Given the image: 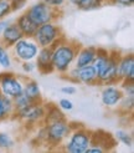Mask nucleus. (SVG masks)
Wrapping results in <instances>:
<instances>
[{"instance_id":"obj_20","label":"nucleus","mask_w":134,"mask_h":153,"mask_svg":"<svg viewBox=\"0 0 134 153\" xmlns=\"http://www.w3.org/2000/svg\"><path fill=\"white\" fill-rule=\"evenodd\" d=\"M13 62L14 59L10 49H7L3 44H0V67L3 70H10L13 67Z\"/></svg>"},{"instance_id":"obj_23","label":"nucleus","mask_w":134,"mask_h":153,"mask_svg":"<svg viewBox=\"0 0 134 153\" xmlns=\"http://www.w3.org/2000/svg\"><path fill=\"white\" fill-rule=\"evenodd\" d=\"M14 137L7 132H0V151H10L15 147Z\"/></svg>"},{"instance_id":"obj_14","label":"nucleus","mask_w":134,"mask_h":153,"mask_svg":"<svg viewBox=\"0 0 134 153\" xmlns=\"http://www.w3.org/2000/svg\"><path fill=\"white\" fill-rule=\"evenodd\" d=\"M22 36L24 35L21 34L19 26L16 25V22L10 21L9 25H6V27L4 29L1 36H0V44H3L7 49H11L13 45L16 41H19Z\"/></svg>"},{"instance_id":"obj_36","label":"nucleus","mask_w":134,"mask_h":153,"mask_svg":"<svg viewBox=\"0 0 134 153\" xmlns=\"http://www.w3.org/2000/svg\"><path fill=\"white\" fill-rule=\"evenodd\" d=\"M9 22H10V20L7 19V18L0 20V36H1V34H3V31H4V29L6 27V25H9Z\"/></svg>"},{"instance_id":"obj_1","label":"nucleus","mask_w":134,"mask_h":153,"mask_svg":"<svg viewBox=\"0 0 134 153\" xmlns=\"http://www.w3.org/2000/svg\"><path fill=\"white\" fill-rule=\"evenodd\" d=\"M119 56H121V52L117 50L109 51L103 48H97V55L92 66L97 74V80L99 85L119 83L117 71Z\"/></svg>"},{"instance_id":"obj_10","label":"nucleus","mask_w":134,"mask_h":153,"mask_svg":"<svg viewBox=\"0 0 134 153\" xmlns=\"http://www.w3.org/2000/svg\"><path fill=\"white\" fill-rule=\"evenodd\" d=\"M65 76L67 80L73 83H80V85H86V86L99 85L98 80H97V74L92 65L82 66V67L72 66Z\"/></svg>"},{"instance_id":"obj_28","label":"nucleus","mask_w":134,"mask_h":153,"mask_svg":"<svg viewBox=\"0 0 134 153\" xmlns=\"http://www.w3.org/2000/svg\"><path fill=\"white\" fill-rule=\"evenodd\" d=\"M35 140L37 141L39 144H45V141H46V128H45L43 123H41L39 127L36 128Z\"/></svg>"},{"instance_id":"obj_16","label":"nucleus","mask_w":134,"mask_h":153,"mask_svg":"<svg viewBox=\"0 0 134 153\" xmlns=\"http://www.w3.org/2000/svg\"><path fill=\"white\" fill-rule=\"evenodd\" d=\"M22 92L30 98V101L32 103L43 101L40 85H39V82L34 79L24 77V88H22Z\"/></svg>"},{"instance_id":"obj_12","label":"nucleus","mask_w":134,"mask_h":153,"mask_svg":"<svg viewBox=\"0 0 134 153\" xmlns=\"http://www.w3.org/2000/svg\"><path fill=\"white\" fill-rule=\"evenodd\" d=\"M118 79L121 81H134V56L133 53H124L119 56L118 65Z\"/></svg>"},{"instance_id":"obj_21","label":"nucleus","mask_w":134,"mask_h":153,"mask_svg":"<svg viewBox=\"0 0 134 153\" xmlns=\"http://www.w3.org/2000/svg\"><path fill=\"white\" fill-rule=\"evenodd\" d=\"M103 4V0H78L76 7L82 11H93L102 7Z\"/></svg>"},{"instance_id":"obj_38","label":"nucleus","mask_w":134,"mask_h":153,"mask_svg":"<svg viewBox=\"0 0 134 153\" xmlns=\"http://www.w3.org/2000/svg\"><path fill=\"white\" fill-rule=\"evenodd\" d=\"M104 3H109V4H112V0H103Z\"/></svg>"},{"instance_id":"obj_25","label":"nucleus","mask_w":134,"mask_h":153,"mask_svg":"<svg viewBox=\"0 0 134 153\" xmlns=\"http://www.w3.org/2000/svg\"><path fill=\"white\" fill-rule=\"evenodd\" d=\"M31 103L32 102L30 101V98L24 92L13 98V105H14V110L15 111H20V110L25 108V107H27L29 105H31Z\"/></svg>"},{"instance_id":"obj_6","label":"nucleus","mask_w":134,"mask_h":153,"mask_svg":"<svg viewBox=\"0 0 134 153\" xmlns=\"http://www.w3.org/2000/svg\"><path fill=\"white\" fill-rule=\"evenodd\" d=\"M45 113H46V103H43L42 101L31 103L20 111H15L13 118L22 122L25 126L37 127L42 123Z\"/></svg>"},{"instance_id":"obj_4","label":"nucleus","mask_w":134,"mask_h":153,"mask_svg":"<svg viewBox=\"0 0 134 153\" xmlns=\"http://www.w3.org/2000/svg\"><path fill=\"white\" fill-rule=\"evenodd\" d=\"M77 127L72 128L70 136L62 144V149L67 153H86L87 148L91 146L92 131H89L83 125L77 123Z\"/></svg>"},{"instance_id":"obj_13","label":"nucleus","mask_w":134,"mask_h":153,"mask_svg":"<svg viewBox=\"0 0 134 153\" xmlns=\"http://www.w3.org/2000/svg\"><path fill=\"white\" fill-rule=\"evenodd\" d=\"M34 61L36 64V71H39L41 75H50L52 72H55L54 66H52L51 48H40Z\"/></svg>"},{"instance_id":"obj_3","label":"nucleus","mask_w":134,"mask_h":153,"mask_svg":"<svg viewBox=\"0 0 134 153\" xmlns=\"http://www.w3.org/2000/svg\"><path fill=\"white\" fill-rule=\"evenodd\" d=\"M46 128V141L45 144L49 148H61L66 138L70 136L72 128H73V122H70L67 118L57 120L54 122L45 125Z\"/></svg>"},{"instance_id":"obj_27","label":"nucleus","mask_w":134,"mask_h":153,"mask_svg":"<svg viewBox=\"0 0 134 153\" xmlns=\"http://www.w3.org/2000/svg\"><path fill=\"white\" fill-rule=\"evenodd\" d=\"M119 87L123 91L124 96H133L134 97V81H121Z\"/></svg>"},{"instance_id":"obj_2","label":"nucleus","mask_w":134,"mask_h":153,"mask_svg":"<svg viewBox=\"0 0 134 153\" xmlns=\"http://www.w3.org/2000/svg\"><path fill=\"white\" fill-rule=\"evenodd\" d=\"M81 46L74 40L66 39V36H62L54 46H52V66L55 72L58 75L65 76L67 71L73 66L76 53Z\"/></svg>"},{"instance_id":"obj_34","label":"nucleus","mask_w":134,"mask_h":153,"mask_svg":"<svg viewBox=\"0 0 134 153\" xmlns=\"http://www.w3.org/2000/svg\"><path fill=\"white\" fill-rule=\"evenodd\" d=\"M112 4H117V5H121V6L130 7L134 4V0H112Z\"/></svg>"},{"instance_id":"obj_33","label":"nucleus","mask_w":134,"mask_h":153,"mask_svg":"<svg viewBox=\"0 0 134 153\" xmlns=\"http://www.w3.org/2000/svg\"><path fill=\"white\" fill-rule=\"evenodd\" d=\"M76 87H74L73 85H67V86H63L61 88V92L65 95V96H72L76 94Z\"/></svg>"},{"instance_id":"obj_31","label":"nucleus","mask_w":134,"mask_h":153,"mask_svg":"<svg viewBox=\"0 0 134 153\" xmlns=\"http://www.w3.org/2000/svg\"><path fill=\"white\" fill-rule=\"evenodd\" d=\"M10 4H11L13 13L14 11H20L26 6L27 0H10Z\"/></svg>"},{"instance_id":"obj_26","label":"nucleus","mask_w":134,"mask_h":153,"mask_svg":"<svg viewBox=\"0 0 134 153\" xmlns=\"http://www.w3.org/2000/svg\"><path fill=\"white\" fill-rule=\"evenodd\" d=\"M13 13L10 0H0V20L6 19Z\"/></svg>"},{"instance_id":"obj_9","label":"nucleus","mask_w":134,"mask_h":153,"mask_svg":"<svg viewBox=\"0 0 134 153\" xmlns=\"http://www.w3.org/2000/svg\"><path fill=\"white\" fill-rule=\"evenodd\" d=\"M22 88H24V77L11 72L10 70L0 72V92L4 96L14 98L22 94Z\"/></svg>"},{"instance_id":"obj_24","label":"nucleus","mask_w":134,"mask_h":153,"mask_svg":"<svg viewBox=\"0 0 134 153\" xmlns=\"http://www.w3.org/2000/svg\"><path fill=\"white\" fill-rule=\"evenodd\" d=\"M114 138H116V141L122 143L125 147L133 146V136L128 131H125V129H118L114 134Z\"/></svg>"},{"instance_id":"obj_19","label":"nucleus","mask_w":134,"mask_h":153,"mask_svg":"<svg viewBox=\"0 0 134 153\" xmlns=\"http://www.w3.org/2000/svg\"><path fill=\"white\" fill-rule=\"evenodd\" d=\"M62 118H66L65 112L60 108L57 105H54V103L46 105V113H45V117H43V121H42L43 125L50 123V122H54V121H57V120H62Z\"/></svg>"},{"instance_id":"obj_11","label":"nucleus","mask_w":134,"mask_h":153,"mask_svg":"<svg viewBox=\"0 0 134 153\" xmlns=\"http://www.w3.org/2000/svg\"><path fill=\"white\" fill-rule=\"evenodd\" d=\"M123 98V91L119 87V83L113 85H103L101 90V102L108 110H114Z\"/></svg>"},{"instance_id":"obj_32","label":"nucleus","mask_w":134,"mask_h":153,"mask_svg":"<svg viewBox=\"0 0 134 153\" xmlns=\"http://www.w3.org/2000/svg\"><path fill=\"white\" fill-rule=\"evenodd\" d=\"M45 3H46L49 6L54 7V9H57L60 10L61 7L63 6V4L66 3V0H43Z\"/></svg>"},{"instance_id":"obj_15","label":"nucleus","mask_w":134,"mask_h":153,"mask_svg":"<svg viewBox=\"0 0 134 153\" xmlns=\"http://www.w3.org/2000/svg\"><path fill=\"white\" fill-rule=\"evenodd\" d=\"M97 55V46H80L76 59H74L73 66L82 67V66H88L92 65Z\"/></svg>"},{"instance_id":"obj_18","label":"nucleus","mask_w":134,"mask_h":153,"mask_svg":"<svg viewBox=\"0 0 134 153\" xmlns=\"http://www.w3.org/2000/svg\"><path fill=\"white\" fill-rule=\"evenodd\" d=\"M14 112L15 110L13 105V98L6 97L0 92V122L13 118Z\"/></svg>"},{"instance_id":"obj_37","label":"nucleus","mask_w":134,"mask_h":153,"mask_svg":"<svg viewBox=\"0 0 134 153\" xmlns=\"http://www.w3.org/2000/svg\"><path fill=\"white\" fill-rule=\"evenodd\" d=\"M67 1H68L70 4H72L73 6H76V4H77V1H78V0H67Z\"/></svg>"},{"instance_id":"obj_29","label":"nucleus","mask_w":134,"mask_h":153,"mask_svg":"<svg viewBox=\"0 0 134 153\" xmlns=\"http://www.w3.org/2000/svg\"><path fill=\"white\" fill-rule=\"evenodd\" d=\"M20 67H21V71L25 75H31L32 72L36 71L35 61H24V62H20Z\"/></svg>"},{"instance_id":"obj_8","label":"nucleus","mask_w":134,"mask_h":153,"mask_svg":"<svg viewBox=\"0 0 134 153\" xmlns=\"http://www.w3.org/2000/svg\"><path fill=\"white\" fill-rule=\"evenodd\" d=\"M40 46L36 44L32 37L22 36L19 41L15 42L11 46V55L13 59L18 62H24V61H34Z\"/></svg>"},{"instance_id":"obj_22","label":"nucleus","mask_w":134,"mask_h":153,"mask_svg":"<svg viewBox=\"0 0 134 153\" xmlns=\"http://www.w3.org/2000/svg\"><path fill=\"white\" fill-rule=\"evenodd\" d=\"M134 108V97L133 96H124L119 102L117 110L122 114H130Z\"/></svg>"},{"instance_id":"obj_30","label":"nucleus","mask_w":134,"mask_h":153,"mask_svg":"<svg viewBox=\"0 0 134 153\" xmlns=\"http://www.w3.org/2000/svg\"><path fill=\"white\" fill-rule=\"evenodd\" d=\"M57 106L61 108L63 112H70V111H72L73 110V102L71 101V100H68V98H61V100L58 101V103H57Z\"/></svg>"},{"instance_id":"obj_17","label":"nucleus","mask_w":134,"mask_h":153,"mask_svg":"<svg viewBox=\"0 0 134 153\" xmlns=\"http://www.w3.org/2000/svg\"><path fill=\"white\" fill-rule=\"evenodd\" d=\"M15 22H16V25L19 26L21 34L25 37H32L34 36L36 29H37V25L29 18V15L26 13L20 14L16 18V20H15Z\"/></svg>"},{"instance_id":"obj_5","label":"nucleus","mask_w":134,"mask_h":153,"mask_svg":"<svg viewBox=\"0 0 134 153\" xmlns=\"http://www.w3.org/2000/svg\"><path fill=\"white\" fill-rule=\"evenodd\" d=\"M62 36H65L62 27L56 21H50L37 26L32 39L40 48H52Z\"/></svg>"},{"instance_id":"obj_7","label":"nucleus","mask_w":134,"mask_h":153,"mask_svg":"<svg viewBox=\"0 0 134 153\" xmlns=\"http://www.w3.org/2000/svg\"><path fill=\"white\" fill-rule=\"evenodd\" d=\"M25 13L37 26L45 24V22L56 21L57 18H60V15H61L60 10L49 6L43 0H39V1L34 3L32 5H30Z\"/></svg>"},{"instance_id":"obj_35","label":"nucleus","mask_w":134,"mask_h":153,"mask_svg":"<svg viewBox=\"0 0 134 153\" xmlns=\"http://www.w3.org/2000/svg\"><path fill=\"white\" fill-rule=\"evenodd\" d=\"M86 153H104V149L101 148L99 146H96V144H91V146L87 148Z\"/></svg>"}]
</instances>
